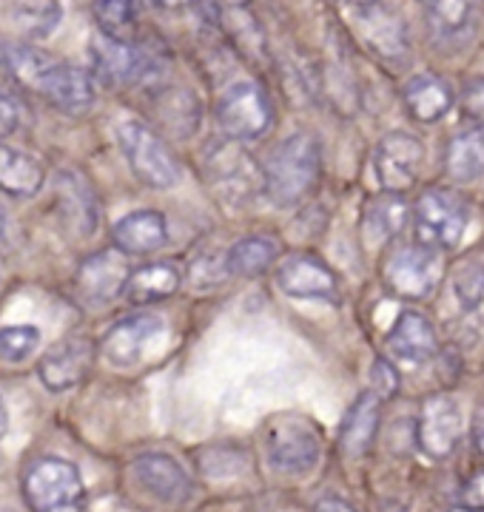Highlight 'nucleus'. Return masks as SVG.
Segmentation results:
<instances>
[{
    "label": "nucleus",
    "mask_w": 484,
    "mask_h": 512,
    "mask_svg": "<svg viewBox=\"0 0 484 512\" xmlns=\"http://www.w3.org/2000/svg\"><path fill=\"white\" fill-rule=\"evenodd\" d=\"M3 63L23 89L40 94L46 103L66 114H83L97 100L89 74L29 43L3 46Z\"/></svg>",
    "instance_id": "nucleus-1"
},
{
    "label": "nucleus",
    "mask_w": 484,
    "mask_h": 512,
    "mask_svg": "<svg viewBox=\"0 0 484 512\" xmlns=\"http://www.w3.org/2000/svg\"><path fill=\"white\" fill-rule=\"evenodd\" d=\"M322 151L314 134L297 131L271 151L262 168V191L282 208H294L317 188Z\"/></svg>",
    "instance_id": "nucleus-2"
},
{
    "label": "nucleus",
    "mask_w": 484,
    "mask_h": 512,
    "mask_svg": "<svg viewBox=\"0 0 484 512\" xmlns=\"http://www.w3.org/2000/svg\"><path fill=\"white\" fill-rule=\"evenodd\" d=\"M23 495L32 512H83V478L66 458H38L23 476Z\"/></svg>",
    "instance_id": "nucleus-3"
},
{
    "label": "nucleus",
    "mask_w": 484,
    "mask_h": 512,
    "mask_svg": "<svg viewBox=\"0 0 484 512\" xmlns=\"http://www.w3.org/2000/svg\"><path fill=\"white\" fill-rule=\"evenodd\" d=\"M467 211L465 200L447 188H430L413 205V234L416 245L433 251H450L465 237Z\"/></svg>",
    "instance_id": "nucleus-4"
},
{
    "label": "nucleus",
    "mask_w": 484,
    "mask_h": 512,
    "mask_svg": "<svg viewBox=\"0 0 484 512\" xmlns=\"http://www.w3.org/2000/svg\"><path fill=\"white\" fill-rule=\"evenodd\" d=\"M117 143L126 154L134 177L149 188L166 191L180 180V168L171 154V148L163 143V137L140 120H126L117 126Z\"/></svg>",
    "instance_id": "nucleus-5"
},
{
    "label": "nucleus",
    "mask_w": 484,
    "mask_h": 512,
    "mask_svg": "<svg viewBox=\"0 0 484 512\" xmlns=\"http://www.w3.org/2000/svg\"><path fill=\"white\" fill-rule=\"evenodd\" d=\"M205 180L228 205L251 202L262 191V171L237 143H220L205 154Z\"/></svg>",
    "instance_id": "nucleus-6"
},
{
    "label": "nucleus",
    "mask_w": 484,
    "mask_h": 512,
    "mask_svg": "<svg viewBox=\"0 0 484 512\" xmlns=\"http://www.w3.org/2000/svg\"><path fill=\"white\" fill-rule=\"evenodd\" d=\"M268 461L274 470L285 476H305L317 467L319 453V433L317 427L302 416H280L268 427L265 439Z\"/></svg>",
    "instance_id": "nucleus-7"
},
{
    "label": "nucleus",
    "mask_w": 484,
    "mask_h": 512,
    "mask_svg": "<svg viewBox=\"0 0 484 512\" xmlns=\"http://www.w3.org/2000/svg\"><path fill=\"white\" fill-rule=\"evenodd\" d=\"M385 285L402 299H428L442 279V256L425 245H405L385 259Z\"/></svg>",
    "instance_id": "nucleus-8"
},
{
    "label": "nucleus",
    "mask_w": 484,
    "mask_h": 512,
    "mask_svg": "<svg viewBox=\"0 0 484 512\" xmlns=\"http://www.w3.org/2000/svg\"><path fill=\"white\" fill-rule=\"evenodd\" d=\"M217 117L231 140H257L274 123V109L257 83H234L223 94Z\"/></svg>",
    "instance_id": "nucleus-9"
},
{
    "label": "nucleus",
    "mask_w": 484,
    "mask_h": 512,
    "mask_svg": "<svg viewBox=\"0 0 484 512\" xmlns=\"http://www.w3.org/2000/svg\"><path fill=\"white\" fill-rule=\"evenodd\" d=\"M422 163H425V148L408 131L385 134L376 146V157H373L379 185L385 188V194H399V197L416 185Z\"/></svg>",
    "instance_id": "nucleus-10"
},
{
    "label": "nucleus",
    "mask_w": 484,
    "mask_h": 512,
    "mask_svg": "<svg viewBox=\"0 0 484 512\" xmlns=\"http://www.w3.org/2000/svg\"><path fill=\"white\" fill-rule=\"evenodd\" d=\"M277 288L294 299L336 302L339 282L336 274L314 254H291L277 265Z\"/></svg>",
    "instance_id": "nucleus-11"
},
{
    "label": "nucleus",
    "mask_w": 484,
    "mask_h": 512,
    "mask_svg": "<svg viewBox=\"0 0 484 512\" xmlns=\"http://www.w3.org/2000/svg\"><path fill=\"white\" fill-rule=\"evenodd\" d=\"M94 359H97V345L89 336H69L40 359V382L46 384L52 393L72 390L89 376Z\"/></svg>",
    "instance_id": "nucleus-12"
},
{
    "label": "nucleus",
    "mask_w": 484,
    "mask_h": 512,
    "mask_svg": "<svg viewBox=\"0 0 484 512\" xmlns=\"http://www.w3.org/2000/svg\"><path fill=\"white\" fill-rule=\"evenodd\" d=\"M416 439L419 447L428 453L430 458L442 461L447 458L456 444L462 439V410L450 396H430L422 413H419V424H416Z\"/></svg>",
    "instance_id": "nucleus-13"
},
{
    "label": "nucleus",
    "mask_w": 484,
    "mask_h": 512,
    "mask_svg": "<svg viewBox=\"0 0 484 512\" xmlns=\"http://www.w3.org/2000/svg\"><path fill=\"white\" fill-rule=\"evenodd\" d=\"M166 333V322L154 313H134L114 325L106 339H103V353L106 359L117 367L140 365L146 350L154 339Z\"/></svg>",
    "instance_id": "nucleus-14"
},
{
    "label": "nucleus",
    "mask_w": 484,
    "mask_h": 512,
    "mask_svg": "<svg viewBox=\"0 0 484 512\" xmlns=\"http://www.w3.org/2000/svg\"><path fill=\"white\" fill-rule=\"evenodd\" d=\"M92 66L94 74L109 86L137 83L143 74L151 72L149 52L131 46L129 40L97 35L92 40Z\"/></svg>",
    "instance_id": "nucleus-15"
},
{
    "label": "nucleus",
    "mask_w": 484,
    "mask_h": 512,
    "mask_svg": "<svg viewBox=\"0 0 484 512\" xmlns=\"http://www.w3.org/2000/svg\"><path fill=\"white\" fill-rule=\"evenodd\" d=\"M129 259L120 251H100L89 256L77 271V291L92 305H106L126 291L129 282Z\"/></svg>",
    "instance_id": "nucleus-16"
},
{
    "label": "nucleus",
    "mask_w": 484,
    "mask_h": 512,
    "mask_svg": "<svg viewBox=\"0 0 484 512\" xmlns=\"http://www.w3.org/2000/svg\"><path fill=\"white\" fill-rule=\"evenodd\" d=\"M112 239L120 254H154L168 242V222L160 211L140 208L114 222Z\"/></svg>",
    "instance_id": "nucleus-17"
},
{
    "label": "nucleus",
    "mask_w": 484,
    "mask_h": 512,
    "mask_svg": "<svg viewBox=\"0 0 484 512\" xmlns=\"http://www.w3.org/2000/svg\"><path fill=\"white\" fill-rule=\"evenodd\" d=\"M134 476L143 484V490H149L157 501L166 504H180L191 495V478L186 470L163 453H146L134 461Z\"/></svg>",
    "instance_id": "nucleus-18"
},
{
    "label": "nucleus",
    "mask_w": 484,
    "mask_h": 512,
    "mask_svg": "<svg viewBox=\"0 0 484 512\" xmlns=\"http://www.w3.org/2000/svg\"><path fill=\"white\" fill-rule=\"evenodd\" d=\"M356 29L362 40L376 55L402 57L408 52V29L405 20L391 12L385 3H376L368 9H356Z\"/></svg>",
    "instance_id": "nucleus-19"
},
{
    "label": "nucleus",
    "mask_w": 484,
    "mask_h": 512,
    "mask_svg": "<svg viewBox=\"0 0 484 512\" xmlns=\"http://www.w3.org/2000/svg\"><path fill=\"white\" fill-rule=\"evenodd\" d=\"M388 350L399 362H428L430 356L439 350L436 330L430 325V319L419 311H402L396 325L388 333Z\"/></svg>",
    "instance_id": "nucleus-20"
},
{
    "label": "nucleus",
    "mask_w": 484,
    "mask_h": 512,
    "mask_svg": "<svg viewBox=\"0 0 484 512\" xmlns=\"http://www.w3.org/2000/svg\"><path fill=\"white\" fill-rule=\"evenodd\" d=\"M402 97H405L410 117L419 120V123L442 120L447 111L453 109V103H456L453 86L447 83L445 77H439V74L433 72H422L416 74V77H410Z\"/></svg>",
    "instance_id": "nucleus-21"
},
{
    "label": "nucleus",
    "mask_w": 484,
    "mask_h": 512,
    "mask_svg": "<svg viewBox=\"0 0 484 512\" xmlns=\"http://www.w3.org/2000/svg\"><path fill=\"white\" fill-rule=\"evenodd\" d=\"M379 430V396L376 393H362L348 410L339 430V447L348 458H362L371 450L373 439Z\"/></svg>",
    "instance_id": "nucleus-22"
},
{
    "label": "nucleus",
    "mask_w": 484,
    "mask_h": 512,
    "mask_svg": "<svg viewBox=\"0 0 484 512\" xmlns=\"http://www.w3.org/2000/svg\"><path fill=\"white\" fill-rule=\"evenodd\" d=\"M428 26L439 46H459L473 35L476 12L470 0H430Z\"/></svg>",
    "instance_id": "nucleus-23"
},
{
    "label": "nucleus",
    "mask_w": 484,
    "mask_h": 512,
    "mask_svg": "<svg viewBox=\"0 0 484 512\" xmlns=\"http://www.w3.org/2000/svg\"><path fill=\"white\" fill-rule=\"evenodd\" d=\"M445 171L453 183H473L484 174V128L470 126L450 137L445 148Z\"/></svg>",
    "instance_id": "nucleus-24"
},
{
    "label": "nucleus",
    "mask_w": 484,
    "mask_h": 512,
    "mask_svg": "<svg viewBox=\"0 0 484 512\" xmlns=\"http://www.w3.org/2000/svg\"><path fill=\"white\" fill-rule=\"evenodd\" d=\"M277 256H280L277 239L265 237V234H251V237H242L240 242H234L225 251V271H228V276H242V279L260 276L271 265H277Z\"/></svg>",
    "instance_id": "nucleus-25"
},
{
    "label": "nucleus",
    "mask_w": 484,
    "mask_h": 512,
    "mask_svg": "<svg viewBox=\"0 0 484 512\" xmlns=\"http://www.w3.org/2000/svg\"><path fill=\"white\" fill-rule=\"evenodd\" d=\"M46 183L43 165L0 140V188L12 197H35Z\"/></svg>",
    "instance_id": "nucleus-26"
},
{
    "label": "nucleus",
    "mask_w": 484,
    "mask_h": 512,
    "mask_svg": "<svg viewBox=\"0 0 484 512\" xmlns=\"http://www.w3.org/2000/svg\"><path fill=\"white\" fill-rule=\"evenodd\" d=\"M180 282H183V276L171 262H151V265L131 271L123 293L134 305H154V302H163L168 296H174Z\"/></svg>",
    "instance_id": "nucleus-27"
},
{
    "label": "nucleus",
    "mask_w": 484,
    "mask_h": 512,
    "mask_svg": "<svg viewBox=\"0 0 484 512\" xmlns=\"http://www.w3.org/2000/svg\"><path fill=\"white\" fill-rule=\"evenodd\" d=\"M408 222V205L399 194H382L368 205L365 211V222H362V234H365V242L368 248H382L388 245Z\"/></svg>",
    "instance_id": "nucleus-28"
},
{
    "label": "nucleus",
    "mask_w": 484,
    "mask_h": 512,
    "mask_svg": "<svg viewBox=\"0 0 484 512\" xmlns=\"http://www.w3.org/2000/svg\"><path fill=\"white\" fill-rule=\"evenodd\" d=\"M57 191H60V208L66 211L69 225H75L80 237L92 234L97 228V202H94L89 183L75 171H63L57 174Z\"/></svg>",
    "instance_id": "nucleus-29"
},
{
    "label": "nucleus",
    "mask_w": 484,
    "mask_h": 512,
    "mask_svg": "<svg viewBox=\"0 0 484 512\" xmlns=\"http://www.w3.org/2000/svg\"><path fill=\"white\" fill-rule=\"evenodd\" d=\"M154 111L171 137H191L200 126V103L188 89H163Z\"/></svg>",
    "instance_id": "nucleus-30"
},
{
    "label": "nucleus",
    "mask_w": 484,
    "mask_h": 512,
    "mask_svg": "<svg viewBox=\"0 0 484 512\" xmlns=\"http://www.w3.org/2000/svg\"><path fill=\"white\" fill-rule=\"evenodd\" d=\"M6 12L12 23L29 37L52 35L60 20L57 0H6Z\"/></svg>",
    "instance_id": "nucleus-31"
},
{
    "label": "nucleus",
    "mask_w": 484,
    "mask_h": 512,
    "mask_svg": "<svg viewBox=\"0 0 484 512\" xmlns=\"http://www.w3.org/2000/svg\"><path fill=\"white\" fill-rule=\"evenodd\" d=\"M140 15V0H97L94 20L100 26V35L126 40Z\"/></svg>",
    "instance_id": "nucleus-32"
},
{
    "label": "nucleus",
    "mask_w": 484,
    "mask_h": 512,
    "mask_svg": "<svg viewBox=\"0 0 484 512\" xmlns=\"http://www.w3.org/2000/svg\"><path fill=\"white\" fill-rule=\"evenodd\" d=\"M40 348V330L35 325H9L0 328V362L20 365Z\"/></svg>",
    "instance_id": "nucleus-33"
},
{
    "label": "nucleus",
    "mask_w": 484,
    "mask_h": 512,
    "mask_svg": "<svg viewBox=\"0 0 484 512\" xmlns=\"http://www.w3.org/2000/svg\"><path fill=\"white\" fill-rule=\"evenodd\" d=\"M453 291L459 296L462 308H479L484 299V268L479 262H465L453 274Z\"/></svg>",
    "instance_id": "nucleus-34"
},
{
    "label": "nucleus",
    "mask_w": 484,
    "mask_h": 512,
    "mask_svg": "<svg viewBox=\"0 0 484 512\" xmlns=\"http://www.w3.org/2000/svg\"><path fill=\"white\" fill-rule=\"evenodd\" d=\"M459 103H462V111L473 120V126L484 128V77L467 80L459 94Z\"/></svg>",
    "instance_id": "nucleus-35"
},
{
    "label": "nucleus",
    "mask_w": 484,
    "mask_h": 512,
    "mask_svg": "<svg viewBox=\"0 0 484 512\" xmlns=\"http://www.w3.org/2000/svg\"><path fill=\"white\" fill-rule=\"evenodd\" d=\"M20 120H23V114H20L18 100L9 97L6 92H0V140L12 137L20 128Z\"/></svg>",
    "instance_id": "nucleus-36"
},
{
    "label": "nucleus",
    "mask_w": 484,
    "mask_h": 512,
    "mask_svg": "<svg viewBox=\"0 0 484 512\" xmlns=\"http://www.w3.org/2000/svg\"><path fill=\"white\" fill-rule=\"evenodd\" d=\"M373 393L382 399V396H393L396 393V387H399V376H396V370H393L391 362H385V359H376V365H373Z\"/></svg>",
    "instance_id": "nucleus-37"
},
{
    "label": "nucleus",
    "mask_w": 484,
    "mask_h": 512,
    "mask_svg": "<svg viewBox=\"0 0 484 512\" xmlns=\"http://www.w3.org/2000/svg\"><path fill=\"white\" fill-rule=\"evenodd\" d=\"M465 507L467 510H484V470L473 473L465 484Z\"/></svg>",
    "instance_id": "nucleus-38"
},
{
    "label": "nucleus",
    "mask_w": 484,
    "mask_h": 512,
    "mask_svg": "<svg viewBox=\"0 0 484 512\" xmlns=\"http://www.w3.org/2000/svg\"><path fill=\"white\" fill-rule=\"evenodd\" d=\"M20 242L18 222L12 220V214L0 205V248H15Z\"/></svg>",
    "instance_id": "nucleus-39"
},
{
    "label": "nucleus",
    "mask_w": 484,
    "mask_h": 512,
    "mask_svg": "<svg viewBox=\"0 0 484 512\" xmlns=\"http://www.w3.org/2000/svg\"><path fill=\"white\" fill-rule=\"evenodd\" d=\"M473 444L484 456V404L476 407V413H473Z\"/></svg>",
    "instance_id": "nucleus-40"
},
{
    "label": "nucleus",
    "mask_w": 484,
    "mask_h": 512,
    "mask_svg": "<svg viewBox=\"0 0 484 512\" xmlns=\"http://www.w3.org/2000/svg\"><path fill=\"white\" fill-rule=\"evenodd\" d=\"M314 512H356L348 501H342V498H322Z\"/></svg>",
    "instance_id": "nucleus-41"
},
{
    "label": "nucleus",
    "mask_w": 484,
    "mask_h": 512,
    "mask_svg": "<svg viewBox=\"0 0 484 512\" xmlns=\"http://www.w3.org/2000/svg\"><path fill=\"white\" fill-rule=\"evenodd\" d=\"M160 9H186L191 0H154Z\"/></svg>",
    "instance_id": "nucleus-42"
},
{
    "label": "nucleus",
    "mask_w": 484,
    "mask_h": 512,
    "mask_svg": "<svg viewBox=\"0 0 484 512\" xmlns=\"http://www.w3.org/2000/svg\"><path fill=\"white\" fill-rule=\"evenodd\" d=\"M6 430H9V413H6V402L0 396V439L6 436Z\"/></svg>",
    "instance_id": "nucleus-43"
},
{
    "label": "nucleus",
    "mask_w": 484,
    "mask_h": 512,
    "mask_svg": "<svg viewBox=\"0 0 484 512\" xmlns=\"http://www.w3.org/2000/svg\"><path fill=\"white\" fill-rule=\"evenodd\" d=\"M351 3H354V9H368V6H376L382 0H351Z\"/></svg>",
    "instance_id": "nucleus-44"
},
{
    "label": "nucleus",
    "mask_w": 484,
    "mask_h": 512,
    "mask_svg": "<svg viewBox=\"0 0 484 512\" xmlns=\"http://www.w3.org/2000/svg\"><path fill=\"white\" fill-rule=\"evenodd\" d=\"M450 512H473V510H467V507H453Z\"/></svg>",
    "instance_id": "nucleus-45"
},
{
    "label": "nucleus",
    "mask_w": 484,
    "mask_h": 512,
    "mask_svg": "<svg viewBox=\"0 0 484 512\" xmlns=\"http://www.w3.org/2000/svg\"><path fill=\"white\" fill-rule=\"evenodd\" d=\"M0 279H3V271H0Z\"/></svg>",
    "instance_id": "nucleus-46"
}]
</instances>
